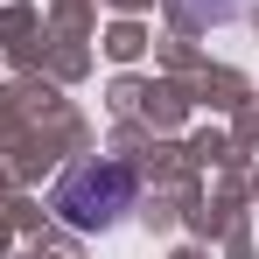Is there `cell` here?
Segmentation results:
<instances>
[{
  "instance_id": "cell-1",
  "label": "cell",
  "mask_w": 259,
  "mask_h": 259,
  "mask_svg": "<svg viewBox=\"0 0 259 259\" xmlns=\"http://www.w3.org/2000/svg\"><path fill=\"white\" fill-rule=\"evenodd\" d=\"M140 196V175L126 161H77V168L56 182V217L70 231H112Z\"/></svg>"
}]
</instances>
